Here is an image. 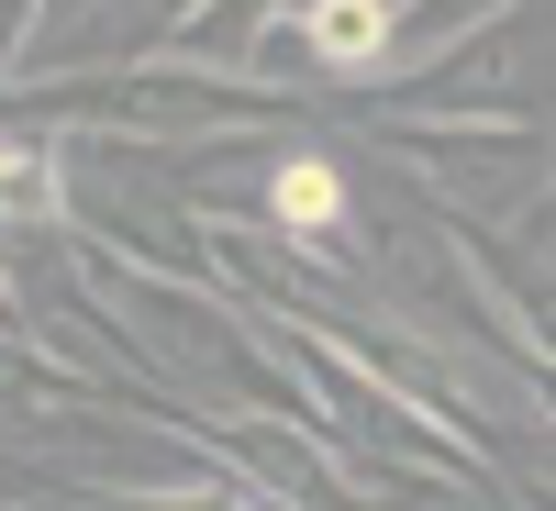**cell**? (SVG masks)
<instances>
[{
  "mask_svg": "<svg viewBox=\"0 0 556 511\" xmlns=\"http://www.w3.org/2000/svg\"><path fill=\"white\" fill-rule=\"evenodd\" d=\"M312 34L334 44L345 67H367V44H379V0H323V12H312Z\"/></svg>",
  "mask_w": 556,
  "mask_h": 511,
  "instance_id": "1",
  "label": "cell"
},
{
  "mask_svg": "<svg viewBox=\"0 0 556 511\" xmlns=\"http://www.w3.org/2000/svg\"><path fill=\"white\" fill-rule=\"evenodd\" d=\"M278 212H290V222H334V212H345V190H334L323 167H290V178H278Z\"/></svg>",
  "mask_w": 556,
  "mask_h": 511,
  "instance_id": "2",
  "label": "cell"
}]
</instances>
